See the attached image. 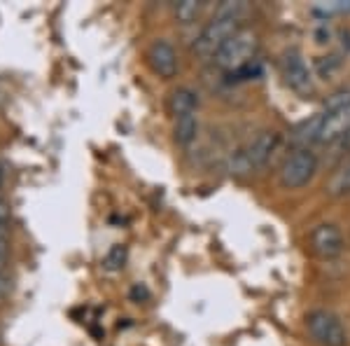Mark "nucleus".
Instances as JSON below:
<instances>
[{
	"instance_id": "nucleus-6",
	"label": "nucleus",
	"mask_w": 350,
	"mask_h": 346,
	"mask_svg": "<svg viewBox=\"0 0 350 346\" xmlns=\"http://www.w3.org/2000/svg\"><path fill=\"white\" fill-rule=\"evenodd\" d=\"M315 171H318V160H315L313 152L308 147L295 150L280 169V185L287 187V190H299V187L308 185L313 180Z\"/></svg>"
},
{
	"instance_id": "nucleus-7",
	"label": "nucleus",
	"mask_w": 350,
	"mask_h": 346,
	"mask_svg": "<svg viewBox=\"0 0 350 346\" xmlns=\"http://www.w3.org/2000/svg\"><path fill=\"white\" fill-rule=\"evenodd\" d=\"M310 246H313V251L320 255V258H336V255H341L343 251V234L341 230H338L336 225H318L313 232H310Z\"/></svg>"
},
{
	"instance_id": "nucleus-4",
	"label": "nucleus",
	"mask_w": 350,
	"mask_h": 346,
	"mask_svg": "<svg viewBox=\"0 0 350 346\" xmlns=\"http://www.w3.org/2000/svg\"><path fill=\"white\" fill-rule=\"evenodd\" d=\"M257 33L250 28H241L234 38H229L227 45L215 54V66H219L222 71H241L247 64H252V54L257 52Z\"/></svg>"
},
{
	"instance_id": "nucleus-20",
	"label": "nucleus",
	"mask_w": 350,
	"mask_h": 346,
	"mask_svg": "<svg viewBox=\"0 0 350 346\" xmlns=\"http://www.w3.org/2000/svg\"><path fill=\"white\" fill-rule=\"evenodd\" d=\"M343 145H350V132H348L346 138H343Z\"/></svg>"
},
{
	"instance_id": "nucleus-18",
	"label": "nucleus",
	"mask_w": 350,
	"mask_h": 346,
	"mask_svg": "<svg viewBox=\"0 0 350 346\" xmlns=\"http://www.w3.org/2000/svg\"><path fill=\"white\" fill-rule=\"evenodd\" d=\"M8 225H0V243H3L5 239H8Z\"/></svg>"
},
{
	"instance_id": "nucleus-11",
	"label": "nucleus",
	"mask_w": 350,
	"mask_h": 346,
	"mask_svg": "<svg viewBox=\"0 0 350 346\" xmlns=\"http://www.w3.org/2000/svg\"><path fill=\"white\" fill-rule=\"evenodd\" d=\"M196 134H199V117H196V112L175 117V129H173L175 143L189 147L196 140Z\"/></svg>"
},
{
	"instance_id": "nucleus-5",
	"label": "nucleus",
	"mask_w": 350,
	"mask_h": 346,
	"mask_svg": "<svg viewBox=\"0 0 350 346\" xmlns=\"http://www.w3.org/2000/svg\"><path fill=\"white\" fill-rule=\"evenodd\" d=\"M310 337L315 339L320 346H346L348 344V332L343 328L341 319L336 314L327 309H315L308 314L306 319Z\"/></svg>"
},
{
	"instance_id": "nucleus-10",
	"label": "nucleus",
	"mask_w": 350,
	"mask_h": 346,
	"mask_svg": "<svg viewBox=\"0 0 350 346\" xmlns=\"http://www.w3.org/2000/svg\"><path fill=\"white\" fill-rule=\"evenodd\" d=\"M323 122H325L323 112H315L313 117H308V120H304L301 124H297V129L292 132V143L297 145V150H304V147L318 143L320 132H323Z\"/></svg>"
},
{
	"instance_id": "nucleus-8",
	"label": "nucleus",
	"mask_w": 350,
	"mask_h": 346,
	"mask_svg": "<svg viewBox=\"0 0 350 346\" xmlns=\"http://www.w3.org/2000/svg\"><path fill=\"white\" fill-rule=\"evenodd\" d=\"M148 61H150L152 71H154L159 77H166V80L178 73V54H175L173 45L168 40H163V38H159V40H154L150 45Z\"/></svg>"
},
{
	"instance_id": "nucleus-17",
	"label": "nucleus",
	"mask_w": 350,
	"mask_h": 346,
	"mask_svg": "<svg viewBox=\"0 0 350 346\" xmlns=\"http://www.w3.org/2000/svg\"><path fill=\"white\" fill-rule=\"evenodd\" d=\"M8 291H10V281H8V276L0 271V297H3V295L8 293Z\"/></svg>"
},
{
	"instance_id": "nucleus-3",
	"label": "nucleus",
	"mask_w": 350,
	"mask_h": 346,
	"mask_svg": "<svg viewBox=\"0 0 350 346\" xmlns=\"http://www.w3.org/2000/svg\"><path fill=\"white\" fill-rule=\"evenodd\" d=\"M325 122L320 132L318 143L332 145L336 140H343L350 132V92H338L325 103Z\"/></svg>"
},
{
	"instance_id": "nucleus-14",
	"label": "nucleus",
	"mask_w": 350,
	"mask_h": 346,
	"mask_svg": "<svg viewBox=\"0 0 350 346\" xmlns=\"http://www.w3.org/2000/svg\"><path fill=\"white\" fill-rule=\"evenodd\" d=\"M329 192L334 197L348 195V192H350V164L336 171V175L332 178V183H329Z\"/></svg>"
},
{
	"instance_id": "nucleus-2",
	"label": "nucleus",
	"mask_w": 350,
	"mask_h": 346,
	"mask_svg": "<svg viewBox=\"0 0 350 346\" xmlns=\"http://www.w3.org/2000/svg\"><path fill=\"white\" fill-rule=\"evenodd\" d=\"M275 147H278V134L275 132L257 134L243 150H239L231 157V164H229L231 173H250V171L262 169L264 164L271 160Z\"/></svg>"
},
{
	"instance_id": "nucleus-16",
	"label": "nucleus",
	"mask_w": 350,
	"mask_h": 346,
	"mask_svg": "<svg viewBox=\"0 0 350 346\" xmlns=\"http://www.w3.org/2000/svg\"><path fill=\"white\" fill-rule=\"evenodd\" d=\"M8 220H10V206L0 199V225H8Z\"/></svg>"
},
{
	"instance_id": "nucleus-15",
	"label": "nucleus",
	"mask_w": 350,
	"mask_h": 346,
	"mask_svg": "<svg viewBox=\"0 0 350 346\" xmlns=\"http://www.w3.org/2000/svg\"><path fill=\"white\" fill-rule=\"evenodd\" d=\"M124 258H126L124 246H115L108 253V258H105V267H108V269H120V267H124Z\"/></svg>"
},
{
	"instance_id": "nucleus-13",
	"label": "nucleus",
	"mask_w": 350,
	"mask_h": 346,
	"mask_svg": "<svg viewBox=\"0 0 350 346\" xmlns=\"http://www.w3.org/2000/svg\"><path fill=\"white\" fill-rule=\"evenodd\" d=\"M199 12H201V3H196V0H183V3L175 5V19L180 24H191L199 16Z\"/></svg>"
},
{
	"instance_id": "nucleus-9",
	"label": "nucleus",
	"mask_w": 350,
	"mask_h": 346,
	"mask_svg": "<svg viewBox=\"0 0 350 346\" xmlns=\"http://www.w3.org/2000/svg\"><path fill=\"white\" fill-rule=\"evenodd\" d=\"M280 68H283V77L295 92H310V73L306 64H304L301 54L299 52H285L280 59Z\"/></svg>"
},
{
	"instance_id": "nucleus-19",
	"label": "nucleus",
	"mask_w": 350,
	"mask_h": 346,
	"mask_svg": "<svg viewBox=\"0 0 350 346\" xmlns=\"http://www.w3.org/2000/svg\"><path fill=\"white\" fill-rule=\"evenodd\" d=\"M5 255H8V253H5V246H3V243H0V264L5 262Z\"/></svg>"
},
{
	"instance_id": "nucleus-1",
	"label": "nucleus",
	"mask_w": 350,
	"mask_h": 346,
	"mask_svg": "<svg viewBox=\"0 0 350 346\" xmlns=\"http://www.w3.org/2000/svg\"><path fill=\"white\" fill-rule=\"evenodd\" d=\"M241 3H227L217 10V14L206 24V28L199 33V38L194 40V54L201 59H215V54L227 45L229 38H234L241 31V14H243Z\"/></svg>"
},
{
	"instance_id": "nucleus-12",
	"label": "nucleus",
	"mask_w": 350,
	"mask_h": 346,
	"mask_svg": "<svg viewBox=\"0 0 350 346\" xmlns=\"http://www.w3.org/2000/svg\"><path fill=\"white\" fill-rule=\"evenodd\" d=\"M196 108H199V96H196L194 89L180 87L171 94V110H173L175 117L196 112Z\"/></svg>"
}]
</instances>
